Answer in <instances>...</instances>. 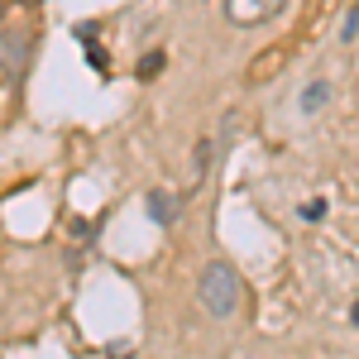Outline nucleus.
<instances>
[{
    "mask_svg": "<svg viewBox=\"0 0 359 359\" xmlns=\"http://www.w3.org/2000/svg\"><path fill=\"white\" fill-rule=\"evenodd\" d=\"M201 306L211 311V316H235L240 311V278L230 273L225 264H211L206 273H201Z\"/></svg>",
    "mask_w": 359,
    "mask_h": 359,
    "instance_id": "obj_1",
    "label": "nucleus"
},
{
    "mask_svg": "<svg viewBox=\"0 0 359 359\" xmlns=\"http://www.w3.org/2000/svg\"><path fill=\"white\" fill-rule=\"evenodd\" d=\"M283 10V0H225V15L235 25H264Z\"/></svg>",
    "mask_w": 359,
    "mask_h": 359,
    "instance_id": "obj_2",
    "label": "nucleus"
},
{
    "mask_svg": "<svg viewBox=\"0 0 359 359\" xmlns=\"http://www.w3.org/2000/svg\"><path fill=\"white\" fill-rule=\"evenodd\" d=\"M149 216L158 225H168L172 216H177V196H168V192H149Z\"/></svg>",
    "mask_w": 359,
    "mask_h": 359,
    "instance_id": "obj_3",
    "label": "nucleus"
},
{
    "mask_svg": "<svg viewBox=\"0 0 359 359\" xmlns=\"http://www.w3.org/2000/svg\"><path fill=\"white\" fill-rule=\"evenodd\" d=\"M326 101H331V86H326V82H311V86L302 91V111H306V115H311V111H321Z\"/></svg>",
    "mask_w": 359,
    "mask_h": 359,
    "instance_id": "obj_4",
    "label": "nucleus"
},
{
    "mask_svg": "<svg viewBox=\"0 0 359 359\" xmlns=\"http://www.w3.org/2000/svg\"><path fill=\"white\" fill-rule=\"evenodd\" d=\"M211 154H216V144H211V139H201V144H196V177H206V168H211Z\"/></svg>",
    "mask_w": 359,
    "mask_h": 359,
    "instance_id": "obj_5",
    "label": "nucleus"
},
{
    "mask_svg": "<svg viewBox=\"0 0 359 359\" xmlns=\"http://www.w3.org/2000/svg\"><path fill=\"white\" fill-rule=\"evenodd\" d=\"M158 67H163V48H154V53H144V57H139V77H154Z\"/></svg>",
    "mask_w": 359,
    "mask_h": 359,
    "instance_id": "obj_6",
    "label": "nucleus"
},
{
    "mask_svg": "<svg viewBox=\"0 0 359 359\" xmlns=\"http://www.w3.org/2000/svg\"><path fill=\"white\" fill-rule=\"evenodd\" d=\"M25 57V39H15V43H0V62H20Z\"/></svg>",
    "mask_w": 359,
    "mask_h": 359,
    "instance_id": "obj_7",
    "label": "nucleus"
},
{
    "mask_svg": "<svg viewBox=\"0 0 359 359\" xmlns=\"http://www.w3.org/2000/svg\"><path fill=\"white\" fill-rule=\"evenodd\" d=\"M355 34H359V10H350V15H345V29H340V39L355 43Z\"/></svg>",
    "mask_w": 359,
    "mask_h": 359,
    "instance_id": "obj_8",
    "label": "nucleus"
},
{
    "mask_svg": "<svg viewBox=\"0 0 359 359\" xmlns=\"http://www.w3.org/2000/svg\"><path fill=\"white\" fill-rule=\"evenodd\" d=\"M326 216V201H306L302 206V221H321Z\"/></svg>",
    "mask_w": 359,
    "mask_h": 359,
    "instance_id": "obj_9",
    "label": "nucleus"
},
{
    "mask_svg": "<svg viewBox=\"0 0 359 359\" xmlns=\"http://www.w3.org/2000/svg\"><path fill=\"white\" fill-rule=\"evenodd\" d=\"M350 316H355V321H359V302H355V311H350Z\"/></svg>",
    "mask_w": 359,
    "mask_h": 359,
    "instance_id": "obj_10",
    "label": "nucleus"
}]
</instances>
